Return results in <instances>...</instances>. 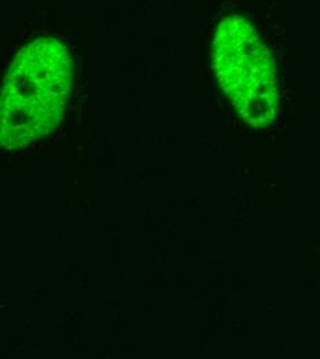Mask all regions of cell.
<instances>
[{"label": "cell", "mask_w": 320, "mask_h": 359, "mask_svg": "<svg viewBox=\"0 0 320 359\" xmlns=\"http://www.w3.org/2000/svg\"><path fill=\"white\" fill-rule=\"evenodd\" d=\"M72 78L71 53L57 39H38L17 54L4 78L2 95L4 147H24L58 126L69 100Z\"/></svg>", "instance_id": "cell-1"}, {"label": "cell", "mask_w": 320, "mask_h": 359, "mask_svg": "<svg viewBox=\"0 0 320 359\" xmlns=\"http://www.w3.org/2000/svg\"><path fill=\"white\" fill-rule=\"evenodd\" d=\"M213 66L222 90L249 125L262 127L276 116L273 59L243 17L222 19L213 42Z\"/></svg>", "instance_id": "cell-2"}]
</instances>
